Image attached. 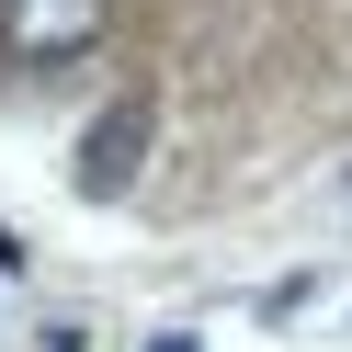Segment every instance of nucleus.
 <instances>
[{
	"label": "nucleus",
	"instance_id": "f03ea898",
	"mask_svg": "<svg viewBox=\"0 0 352 352\" xmlns=\"http://www.w3.org/2000/svg\"><path fill=\"white\" fill-rule=\"evenodd\" d=\"M137 160H148V102H114V114L80 137V193H125Z\"/></svg>",
	"mask_w": 352,
	"mask_h": 352
},
{
	"label": "nucleus",
	"instance_id": "f257e3e1",
	"mask_svg": "<svg viewBox=\"0 0 352 352\" xmlns=\"http://www.w3.org/2000/svg\"><path fill=\"white\" fill-rule=\"evenodd\" d=\"M102 0H0V46L23 57V69H57V57H91L102 46Z\"/></svg>",
	"mask_w": 352,
	"mask_h": 352
}]
</instances>
